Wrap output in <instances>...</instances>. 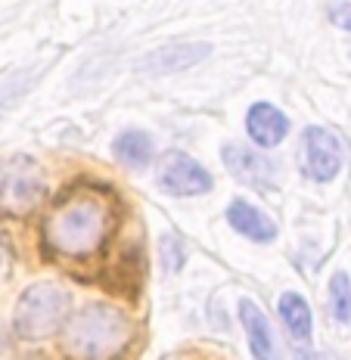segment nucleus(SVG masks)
Returning a JSON list of instances; mask_svg holds the SVG:
<instances>
[{
	"mask_svg": "<svg viewBox=\"0 0 351 360\" xmlns=\"http://www.w3.org/2000/svg\"><path fill=\"white\" fill-rule=\"evenodd\" d=\"M240 320L245 326V339H249L252 357H255V360H280L277 335H274L271 323H267L264 311H261L252 298H243V302H240Z\"/></svg>",
	"mask_w": 351,
	"mask_h": 360,
	"instance_id": "9d476101",
	"label": "nucleus"
},
{
	"mask_svg": "<svg viewBox=\"0 0 351 360\" xmlns=\"http://www.w3.org/2000/svg\"><path fill=\"white\" fill-rule=\"evenodd\" d=\"M72 295L59 283H34L19 295L13 311V329L25 342H44L65 326Z\"/></svg>",
	"mask_w": 351,
	"mask_h": 360,
	"instance_id": "7ed1b4c3",
	"label": "nucleus"
},
{
	"mask_svg": "<svg viewBox=\"0 0 351 360\" xmlns=\"http://www.w3.org/2000/svg\"><path fill=\"white\" fill-rule=\"evenodd\" d=\"M13 261H16V252H13V239L0 230V283L10 276L13 270Z\"/></svg>",
	"mask_w": 351,
	"mask_h": 360,
	"instance_id": "dca6fc26",
	"label": "nucleus"
},
{
	"mask_svg": "<svg viewBox=\"0 0 351 360\" xmlns=\"http://www.w3.org/2000/svg\"><path fill=\"white\" fill-rule=\"evenodd\" d=\"M330 314L336 317V323H351V276L345 270H336L330 276Z\"/></svg>",
	"mask_w": 351,
	"mask_h": 360,
	"instance_id": "4468645a",
	"label": "nucleus"
},
{
	"mask_svg": "<svg viewBox=\"0 0 351 360\" xmlns=\"http://www.w3.org/2000/svg\"><path fill=\"white\" fill-rule=\"evenodd\" d=\"M131 342V317L103 302L84 304L65 320V348L78 360H112Z\"/></svg>",
	"mask_w": 351,
	"mask_h": 360,
	"instance_id": "f03ea898",
	"label": "nucleus"
},
{
	"mask_svg": "<svg viewBox=\"0 0 351 360\" xmlns=\"http://www.w3.org/2000/svg\"><path fill=\"white\" fill-rule=\"evenodd\" d=\"M208 53H212L208 44H165V47H155L153 53L140 59V72L146 75L184 72V69H193L196 63H203Z\"/></svg>",
	"mask_w": 351,
	"mask_h": 360,
	"instance_id": "6e6552de",
	"label": "nucleus"
},
{
	"mask_svg": "<svg viewBox=\"0 0 351 360\" xmlns=\"http://www.w3.org/2000/svg\"><path fill=\"white\" fill-rule=\"evenodd\" d=\"M47 196V177L32 155H6L0 159V212L22 217L34 212Z\"/></svg>",
	"mask_w": 351,
	"mask_h": 360,
	"instance_id": "20e7f679",
	"label": "nucleus"
},
{
	"mask_svg": "<svg viewBox=\"0 0 351 360\" xmlns=\"http://www.w3.org/2000/svg\"><path fill=\"white\" fill-rule=\"evenodd\" d=\"M227 221H230V227H234L236 233H243L245 239H252V243H271V239L277 236V224L261 212V208H255L252 202H245V199L230 202L227 205Z\"/></svg>",
	"mask_w": 351,
	"mask_h": 360,
	"instance_id": "9b49d317",
	"label": "nucleus"
},
{
	"mask_svg": "<svg viewBox=\"0 0 351 360\" xmlns=\"http://www.w3.org/2000/svg\"><path fill=\"white\" fill-rule=\"evenodd\" d=\"M162 264H165L168 270H181V264H184V245H181V239H174V236L162 239Z\"/></svg>",
	"mask_w": 351,
	"mask_h": 360,
	"instance_id": "2eb2a0df",
	"label": "nucleus"
},
{
	"mask_svg": "<svg viewBox=\"0 0 351 360\" xmlns=\"http://www.w3.org/2000/svg\"><path fill=\"white\" fill-rule=\"evenodd\" d=\"M212 184L215 180L203 165L177 149H171L159 165V186L171 196H203L212 190Z\"/></svg>",
	"mask_w": 351,
	"mask_h": 360,
	"instance_id": "0eeeda50",
	"label": "nucleus"
},
{
	"mask_svg": "<svg viewBox=\"0 0 351 360\" xmlns=\"http://www.w3.org/2000/svg\"><path fill=\"white\" fill-rule=\"evenodd\" d=\"M295 360H330V357L320 354V351H298Z\"/></svg>",
	"mask_w": 351,
	"mask_h": 360,
	"instance_id": "a211bd4d",
	"label": "nucleus"
},
{
	"mask_svg": "<svg viewBox=\"0 0 351 360\" xmlns=\"http://www.w3.org/2000/svg\"><path fill=\"white\" fill-rule=\"evenodd\" d=\"M112 153H115V159L122 165H128V168H146V165L153 162L155 146H153V137H149L146 131L131 127V131H122L115 137Z\"/></svg>",
	"mask_w": 351,
	"mask_h": 360,
	"instance_id": "f8f14e48",
	"label": "nucleus"
},
{
	"mask_svg": "<svg viewBox=\"0 0 351 360\" xmlns=\"http://www.w3.org/2000/svg\"><path fill=\"white\" fill-rule=\"evenodd\" d=\"M280 317L286 323L289 335L295 342H311V333H314V317H311V307L298 292H283L280 295Z\"/></svg>",
	"mask_w": 351,
	"mask_h": 360,
	"instance_id": "ddd939ff",
	"label": "nucleus"
},
{
	"mask_svg": "<svg viewBox=\"0 0 351 360\" xmlns=\"http://www.w3.org/2000/svg\"><path fill=\"white\" fill-rule=\"evenodd\" d=\"M342 168V143L326 127H305L302 134V174L314 184H326Z\"/></svg>",
	"mask_w": 351,
	"mask_h": 360,
	"instance_id": "39448f33",
	"label": "nucleus"
},
{
	"mask_svg": "<svg viewBox=\"0 0 351 360\" xmlns=\"http://www.w3.org/2000/svg\"><path fill=\"white\" fill-rule=\"evenodd\" d=\"M330 19H333V25H339V28H345V32H351V4H336L333 10H330Z\"/></svg>",
	"mask_w": 351,
	"mask_h": 360,
	"instance_id": "f3484780",
	"label": "nucleus"
},
{
	"mask_svg": "<svg viewBox=\"0 0 351 360\" xmlns=\"http://www.w3.org/2000/svg\"><path fill=\"white\" fill-rule=\"evenodd\" d=\"M245 131H249L255 146L274 149L286 140L289 118H286V112L277 109L274 103H255V106H249V112H245Z\"/></svg>",
	"mask_w": 351,
	"mask_h": 360,
	"instance_id": "1a4fd4ad",
	"label": "nucleus"
},
{
	"mask_svg": "<svg viewBox=\"0 0 351 360\" xmlns=\"http://www.w3.org/2000/svg\"><path fill=\"white\" fill-rule=\"evenodd\" d=\"M112 214L106 202L91 193H75L65 202H59L53 214L47 217V243L59 255L69 258H87L103 245L109 233Z\"/></svg>",
	"mask_w": 351,
	"mask_h": 360,
	"instance_id": "f257e3e1",
	"label": "nucleus"
},
{
	"mask_svg": "<svg viewBox=\"0 0 351 360\" xmlns=\"http://www.w3.org/2000/svg\"><path fill=\"white\" fill-rule=\"evenodd\" d=\"M221 162L227 165V171L236 180H243L245 186L271 193L280 184L277 162H271L267 155H261L258 149H249L243 143H224L221 146Z\"/></svg>",
	"mask_w": 351,
	"mask_h": 360,
	"instance_id": "423d86ee",
	"label": "nucleus"
}]
</instances>
